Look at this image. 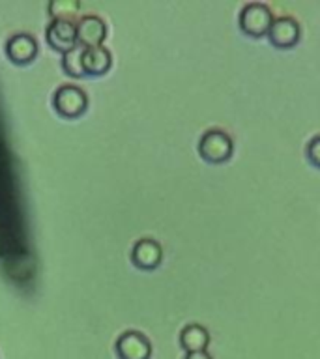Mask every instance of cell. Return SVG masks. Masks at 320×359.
<instances>
[{
	"label": "cell",
	"instance_id": "cell-6",
	"mask_svg": "<svg viewBox=\"0 0 320 359\" xmlns=\"http://www.w3.org/2000/svg\"><path fill=\"white\" fill-rule=\"evenodd\" d=\"M45 36L55 49H60L64 53L77 45V27L72 19H53L47 25Z\"/></svg>",
	"mask_w": 320,
	"mask_h": 359
},
{
	"label": "cell",
	"instance_id": "cell-12",
	"mask_svg": "<svg viewBox=\"0 0 320 359\" xmlns=\"http://www.w3.org/2000/svg\"><path fill=\"white\" fill-rule=\"evenodd\" d=\"M83 50V45L77 43L75 47L66 50V53H64V58H62V66H64V69H66L69 75H73V77H81V75H84Z\"/></svg>",
	"mask_w": 320,
	"mask_h": 359
},
{
	"label": "cell",
	"instance_id": "cell-15",
	"mask_svg": "<svg viewBox=\"0 0 320 359\" xmlns=\"http://www.w3.org/2000/svg\"><path fill=\"white\" fill-rule=\"evenodd\" d=\"M185 359H212V355L204 350V352H189Z\"/></svg>",
	"mask_w": 320,
	"mask_h": 359
},
{
	"label": "cell",
	"instance_id": "cell-14",
	"mask_svg": "<svg viewBox=\"0 0 320 359\" xmlns=\"http://www.w3.org/2000/svg\"><path fill=\"white\" fill-rule=\"evenodd\" d=\"M307 157L314 167H320V135H314L307 144Z\"/></svg>",
	"mask_w": 320,
	"mask_h": 359
},
{
	"label": "cell",
	"instance_id": "cell-11",
	"mask_svg": "<svg viewBox=\"0 0 320 359\" xmlns=\"http://www.w3.org/2000/svg\"><path fill=\"white\" fill-rule=\"evenodd\" d=\"M210 342V333L204 325L187 324L180 331V344L184 350L189 352H204Z\"/></svg>",
	"mask_w": 320,
	"mask_h": 359
},
{
	"label": "cell",
	"instance_id": "cell-7",
	"mask_svg": "<svg viewBox=\"0 0 320 359\" xmlns=\"http://www.w3.org/2000/svg\"><path fill=\"white\" fill-rule=\"evenodd\" d=\"M77 27V41L83 47H94L101 45V41L107 36V25L100 15L95 13H86L75 22Z\"/></svg>",
	"mask_w": 320,
	"mask_h": 359
},
{
	"label": "cell",
	"instance_id": "cell-2",
	"mask_svg": "<svg viewBox=\"0 0 320 359\" xmlns=\"http://www.w3.org/2000/svg\"><path fill=\"white\" fill-rule=\"evenodd\" d=\"M234 151V142L223 129H208L199 140V154L208 163H225Z\"/></svg>",
	"mask_w": 320,
	"mask_h": 359
},
{
	"label": "cell",
	"instance_id": "cell-13",
	"mask_svg": "<svg viewBox=\"0 0 320 359\" xmlns=\"http://www.w3.org/2000/svg\"><path fill=\"white\" fill-rule=\"evenodd\" d=\"M79 0H53L49 4V11L53 19H72L79 11Z\"/></svg>",
	"mask_w": 320,
	"mask_h": 359
},
{
	"label": "cell",
	"instance_id": "cell-9",
	"mask_svg": "<svg viewBox=\"0 0 320 359\" xmlns=\"http://www.w3.org/2000/svg\"><path fill=\"white\" fill-rule=\"evenodd\" d=\"M36 50H38L36 39L27 32H15L6 41V53H8L11 60L15 62L32 60Z\"/></svg>",
	"mask_w": 320,
	"mask_h": 359
},
{
	"label": "cell",
	"instance_id": "cell-5",
	"mask_svg": "<svg viewBox=\"0 0 320 359\" xmlns=\"http://www.w3.org/2000/svg\"><path fill=\"white\" fill-rule=\"evenodd\" d=\"M300 36H302L300 22L291 15L275 17L274 25H272L268 32L272 45L279 47V49H291V47H294L300 41Z\"/></svg>",
	"mask_w": 320,
	"mask_h": 359
},
{
	"label": "cell",
	"instance_id": "cell-3",
	"mask_svg": "<svg viewBox=\"0 0 320 359\" xmlns=\"http://www.w3.org/2000/svg\"><path fill=\"white\" fill-rule=\"evenodd\" d=\"M53 103H55L56 111L62 112L64 116H77L88 105V97L81 86L66 83L55 90Z\"/></svg>",
	"mask_w": 320,
	"mask_h": 359
},
{
	"label": "cell",
	"instance_id": "cell-10",
	"mask_svg": "<svg viewBox=\"0 0 320 359\" xmlns=\"http://www.w3.org/2000/svg\"><path fill=\"white\" fill-rule=\"evenodd\" d=\"M112 64L111 50L103 45H94V47H84L83 50V67L84 73L90 75H101L105 73Z\"/></svg>",
	"mask_w": 320,
	"mask_h": 359
},
{
	"label": "cell",
	"instance_id": "cell-4",
	"mask_svg": "<svg viewBox=\"0 0 320 359\" xmlns=\"http://www.w3.org/2000/svg\"><path fill=\"white\" fill-rule=\"evenodd\" d=\"M116 353L120 359H150L152 344L145 333L128 330L118 337Z\"/></svg>",
	"mask_w": 320,
	"mask_h": 359
},
{
	"label": "cell",
	"instance_id": "cell-8",
	"mask_svg": "<svg viewBox=\"0 0 320 359\" xmlns=\"http://www.w3.org/2000/svg\"><path fill=\"white\" fill-rule=\"evenodd\" d=\"M163 258V249L156 240L152 238H140L135 241L133 249H131V260L135 266L142 269H154L159 266Z\"/></svg>",
	"mask_w": 320,
	"mask_h": 359
},
{
	"label": "cell",
	"instance_id": "cell-1",
	"mask_svg": "<svg viewBox=\"0 0 320 359\" xmlns=\"http://www.w3.org/2000/svg\"><path fill=\"white\" fill-rule=\"evenodd\" d=\"M275 17L268 6L262 2H249L240 11V28L251 38H262L268 36L269 28L274 25Z\"/></svg>",
	"mask_w": 320,
	"mask_h": 359
}]
</instances>
